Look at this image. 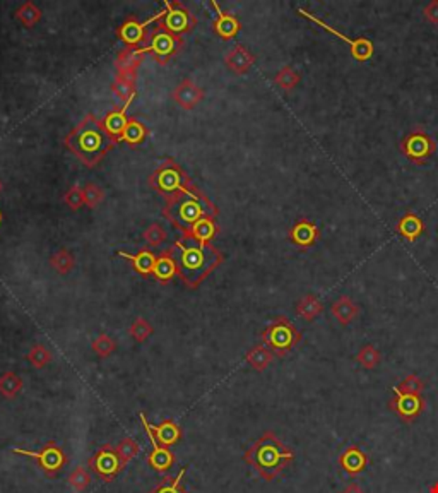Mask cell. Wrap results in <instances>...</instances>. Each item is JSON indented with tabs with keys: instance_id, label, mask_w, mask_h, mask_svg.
Returning a JSON list of instances; mask_svg holds the SVG:
<instances>
[{
	"instance_id": "cell-12",
	"label": "cell",
	"mask_w": 438,
	"mask_h": 493,
	"mask_svg": "<svg viewBox=\"0 0 438 493\" xmlns=\"http://www.w3.org/2000/svg\"><path fill=\"white\" fill-rule=\"evenodd\" d=\"M389 408L392 409L394 415L399 416L402 421L413 423V421L423 413L425 401L421 394H404V392L394 391V397L390 399Z\"/></svg>"
},
{
	"instance_id": "cell-34",
	"label": "cell",
	"mask_w": 438,
	"mask_h": 493,
	"mask_svg": "<svg viewBox=\"0 0 438 493\" xmlns=\"http://www.w3.org/2000/svg\"><path fill=\"white\" fill-rule=\"evenodd\" d=\"M185 473L187 468H182L177 476H163V480L149 493H187L182 488V480Z\"/></svg>"
},
{
	"instance_id": "cell-48",
	"label": "cell",
	"mask_w": 438,
	"mask_h": 493,
	"mask_svg": "<svg viewBox=\"0 0 438 493\" xmlns=\"http://www.w3.org/2000/svg\"><path fill=\"white\" fill-rule=\"evenodd\" d=\"M423 18L432 25H438V0H432L423 9Z\"/></svg>"
},
{
	"instance_id": "cell-18",
	"label": "cell",
	"mask_w": 438,
	"mask_h": 493,
	"mask_svg": "<svg viewBox=\"0 0 438 493\" xmlns=\"http://www.w3.org/2000/svg\"><path fill=\"white\" fill-rule=\"evenodd\" d=\"M204 98V91L202 87H199L195 82L190 81V79H185L180 85L175 87L173 91V99L185 110H192Z\"/></svg>"
},
{
	"instance_id": "cell-17",
	"label": "cell",
	"mask_w": 438,
	"mask_h": 493,
	"mask_svg": "<svg viewBox=\"0 0 438 493\" xmlns=\"http://www.w3.org/2000/svg\"><path fill=\"white\" fill-rule=\"evenodd\" d=\"M225 63L234 74H246L256 63V57L246 46L234 45L228 54L225 55Z\"/></svg>"
},
{
	"instance_id": "cell-9",
	"label": "cell",
	"mask_w": 438,
	"mask_h": 493,
	"mask_svg": "<svg viewBox=\"0 0 438 493\" xmlns=\"http://www.w3.org/2000/svg\"><path fill=\"white\" fill-rule=\"evenodd\" d=\"M141 423H142V427H144L147 437H149L151 445H153V451L147 454V464H149V466L153 468L156 473L165 475V473L168 471V469L173 468V464L177 463V457H175L173 452L170 451V447H165V445H161L158 442L156 435H154V432H153V425L147 421L144 413H141Z\"/></svg>"
},
{
	"instance_id": "cell-20",
	"label": "cell",
	"mask_w": 438,
	"mask_h": 493,
	"mask_svg": "<svg viewBox=\"0 0 438 493\" xmlns=\"http://www.w3.org/2000/svg\"><path fill=\"white\" fill-rule=\"evenodd\" d=\"M111 91L117 101L122 103V106H129L135 96V74L118 73L115 82L111 85Z\"/></svg>"
},
{
	"instance_id": "cell-3",
	"label": "cell",
	"mask_w": 438,
	"mask_h": 493,
	"mask_svg": "<svg viewBox=\"0 0 438 493\" xmlns=\"http://www.w3.org/2000/svg\"><path fill=\"white\" fill-rule=\"evenodd\" d=\"M67 146L86 166H94L110 148V137L101 123L87 117L67 137Z\"/></svg>"
},
{
	"instance_id": "cell-30",
	"label": "cell",
	"mask_w": 438,
	"mask_h": 493,
	"mask_svg": "<svg viewBox=\"0 0 438 493\" xmlns=\"http://www.w3.org/2000/svg\"><path fill=\"white\" fill-rule=\"evenodd\" d=\"M23 391V379L18 373L9 370L0 375V394L7 399H14Z\"/></svg>"
},
{
	"instance_id": "cell-39",
	"label": "cell",
	"mask_w": 438,
	"mask_h": 493,
	"mask_svg": "<svg viewBox=\"0 0 438 493\" xmlns=\"http://www.w3.org/2000/svg\"><path fill=\"white\" fill-rule=\"evenodd\" d=\"M154 329L153 325L149 324V320H146L144 317H137L132 324H130L129 334L134 337L137 343H144V341L149 339L151 336H153Z\"/></svg>"
},
{
	"instance_id": "cell-40",
	"label": "cell",
	"mask_w": 438,
	"mask_h": 493,
	"mask_svg": "<svg viewBox=\"0 0 438 493\" xmlns=\"http://www.w3.org/2000/svg\"><path fill=\"white\" fill-rule=\"evenodd\" d=\"M274 82L284 91H292L300 82V74L293 69V67H282L280 73L274 77Z\"/></svg>"
},
{
	"instance_id": "cell-35",
	"label": "cell",
	"mask_w": 438,
	"mask_h": 493,
	"mask_svg": "<svg viewBox=\"0 0 438 493\" xmlns=\"http://www.w3.org/2000/svg\"><path fill=\"white\" fill-rule=\"evenodd\" d=\"M50 264L58 274H69L74 269L75 259L73 254H70V250L58 249L57 252L50 257Z\"/></svg>"
},
{
	"instance_id": "cell-1",
	"label": "cell",
	"mask_w": 438,
	"mask_h": 493,
	"mask_svg": "<svg viewBox=\"0 0 438 493\" xmlns=\"http://www.w3.org/2000/svg\"><path fill=\"white\" fill-rule=\"evenodd\" d=\"M171 256L177 264V274H180L182 281L189 288L201 285L223 259V256L214 246L201 244L190 237L178 242Z\"/></svg>"
},
{
	"instance_id": "cell-27",
	"label": "cell",
	"mask_w": 438,
	"mask_h": 493,
	"mask_svg": "<svg viewBox=\"0 0 438 493\" xmlns=\"http://www.w3.org/2000/svg\"><path fill=\"white\" fill-rule=\"evenodd\" d=\"M294 310H296L298 317H301V319L306 322H312L315 320V317L324 312V304H322L315 295H305L304 298L298 300L296 308Z\"/></svg>"
},
{
	"instance_id": "cell-24",
	"label": "cell",
	"mask_w": 438,
	"mask_h": 493,
	"mask_svg": "<svg viewBox=\"0 0 438 493\" xmlns=\"http://www.w3.org/2000/svg\"><path fill=\"white\" fill-rule=\"evenodd\" d=\"M332 316L336 317L341 325H349L360 313V307L349 297H339L332 304Z\"/></svg>"
},
{
	"instance_id": "cell-26",
	"label": "cell",
	"mask_w": 438,
	"mask_h": 493,
	"mask_svg": "<svg viewBox=\"0 0 438 493\" xmlns=\"http://www.w3.org/2000/svg\"><path fill=\"white\" fill-rule=\"evenodd\" d=\"M118 256L125 257L127 261H130L132 268L139 274H142V276H149V274H153L154 266H156V259H158L151 250H141V252H137L135 256H130V254H125V252H118Z\"/></svg>"
},
{
	"instance_id": "cell-38",
	"label": "cell",
	"mask_w": 438,
	"mask_h": 493,
	"mask_svg": "<svg viewBox=\"0 0 438 493\" xmlns=\"http://www.w3.org/2000/svg\"><path fill=\"white\" fill-rule=\"evenodd\" d=\"M356 361L366 370H373L380 363V351L373 344H365L356 355Z\"/></svg>"
},
{
	"instance_id": "cell-33",
	"label": "cell",
	"mask_w": 438,
	"mask_h": 493,
	"mask_svg": "<svg viewBox=\"0 0 438 493\" xmlns=\"http://www.w3.org/2000/svg\"><path fill=\"white\" fill-rule=\"evenodd\" d=\"M15 18H18V21L21 23L23 26L30 30V27H35V25H38L39 19H42V9H39L35 2L27 0V2L23 4V6L15 11Z\"/></svg>"
},
{
	"instance_id": "cell-50",
	"label": "cell",
	"mask_w": 438,
	"mask_h": 493,
	"mask_svg": "<svg viewBox=\"0 0 438 493\" xmlns=\"http://www.w3.org/2000/svg\"><path fill=\"white\" fill-rule=\"evenodd\" d=\"M430 493H438V481H437V483L432 485V488H430Z\"/></svg>"
},
{
	"instance_id": "cell-29",
	"label": "cell",
	"mask_w": 438,
	"mask_h": 493,
	"mask_svg": "<svg viewBox=\"0 0 438 493\" xmlns=\"http://www.w3.org/2000/svg\"><path fill=\"white\" fill-rule=\"evenodd\" d=\"M175 274H177V264H175L173 256H171V252H163L156 259L153 276L159 283H168V281L173 280Z\"/></svg>"
},
{
	"instance_id": "cell-44",
	"label": "cell",
	"mask_w": 438,
	"mask_h": 493,
	"mask_svg": "<svg viewBox=\"0 0 438 493\" xmlns=\"http://www.w3.org/2000/svg\"><path fill=\"white\" fill-rule=\"evenodd\" d=\"M142 237L149 246H161L166 242V230L159 223H153L144 230Z\"/></svg>"
},
{
	"instance_id": "cell-10",
	"label": "cell",
	"mask_w": 438,
	"mask_h": 493,
	"mask_svg": "<svg viewBox=\"0 0 438 493\" xmlns=\"http://www.w3.org/2000/svg\"><path fill=\"white\" fill-rule=\"evenodd\" d=\"M298 13H300L304 18L306 19H310V21H313L315 25L318 26H322L324 27L325 31L330 35H334L336 38H339L342 39V42L346 43V45L349 46V50H351V55H353V58H356L358 62H366V61H370L372 58V55H373V51H375V49H373V43L370 42L368 38H358V39H351V38H348V37H344V35L339 33L337 30H334L332 26H329L327 23H324L322 19H318L315 18L313 14H310L308 11H305V9H298Z\"/></svg>"
},
{
	"instance_id": "cell-32",
	"label": "cell",
	"mask_w": 438,
	"mask_h": 493,
	"mask_svg": "<svg viewBox=\"0 0 438 493\" xmlns=\"http://www.w3.org/2000/svg\"><path fill=\"white\" fill-rule=\"evenodd\" d=\"M146 136H147V130L144 123L137 120V118H130V120L127 122L125 130H123V134L120 136V141L127 142V144L130 146H137L144 141Z\"/></svg>"
},
{
	"instance_id": "cell-21",
	"label": "cell",
	"mask_w": 438,
	"mask_h": 493,
	"mask_svg": "<svg viewBox=\"0 0 438 493\" xmlns=\"http://www.w3.org/2000/svg\"><path fill=\"white\" fill-rule=\"evenodd\" d=\"M213 7L218 11V15L216 19H214V25H213L214 31H216L223 39H232L237 37L238 31L242 30V25L240 21H238V18H234L233 14L223 13L216 2H213Z\"/></svg>"
},
{
	"instance_id": "cell-19",
	"label": "cell",
	"mask_w": 438,
	"mask_h": 493,
	"mask_svg": "<svg viewBox=\"0 0 438 493\" xmlns=\"http://www.w3.org/2000/svg\"><path fill=\"white\" fill-rule=\"evenodd\" d=\"M366 464H368V457L360 447L356 445H349L342 451V454L339 456V466L348 473L349 476H356L360 473H363L366 469Z\"/></svg>"
},
{
	"instance_id": "cell-45",
	"label": "cell",
	"mask_w": 438,
	"mask_h": 493,
	"mask_svg": "<svg viewBox=\"0 0 438 493\" xmlns=\"http://www.w3.org/2000/svg\"><path fill=\"white\" fill-rule=\"evenodd\" d=\"M82 192H85V204L91 209L98 208V206L105 201V190L98 184H87L85 189H82Z\"/></svg>"
},
{
	"instance_id": "cell-52",
	"label": "cell",
	"mask_w": 438,
	"mask_h": 493,
	"mask_svg": "<svg viewBox=\"0 0 438 493\" xmlns=\"http://www.w3.org/2000/svg\"><path fill=\"white\" fill-rule=\"evenodd\" d=\"M0 192H2V182H0Z\"/></svg>"
},
{
	"instance_id": "cell-28",
	"label": "cell",
	"mask_w": 438,
	"mask_h": 493,
	"mask_svg": "<svg viewBox=\"0 0 438 493\" xmlns=\"http://www.w3.org/2000/svg\"><path fill=\"white\" fill-rule=\"evenodd\" d=\"M273 358H274V353L270 351L268 346L257 344V346H254V348L250 349L249 353H246L245 360H246V363H249L254 370H257V372H264V370L270 365Z\"/></svg>"
},
{
	"instance_id": "cell-8",
	"label": "cell",
	"mask_w": 438,
	"mask_h": 493,
	"mask_svg": "<svg viewBox=\"0 0 438 493\" xmlns=\"http://www.w3.org/2000/svg\"><path fill=\"white\" fill-rule=\"evenodd\" d=\"M89 468L106 483L113 481L120 475L123 468L120 456H118L117 447H113L111 444H105L94 452L93 457H89Z\"/></svg>"
},
{
	"instance_id": "cell-13",
	"label": "cell",
	"mask_w": 438,
	"mask_h": 493,
	"mask_svg": "<svg viewBox=\"0 0 438 493\" xmlns=\"http://www.w3.org/2000/svg\"><path fill=\"white\" fill-rule=\"evenodd\" d=\"M165 9L166 13L163 15V30L170 31L171 35H177V37L190 30L194 19L185 7H182L180 4L166 2Z\"/></svg>"
},
{
	"instance_id": "cell-47",
	"label": "cell",
	"mask_w": 438,
	"mask_h": 493,
	"mask_svg": "<svg viewBox=\"0 0 438 493\" xmlns=\"http://www.w3.org/2000/svg\"><path fill=\"white\" fill-rule=\"evenodd\" d=\"M63 202H65L67 206H69L73 211L81 209L85 204V192H82V189L79 185L70 187L69 190L65 192V196H63Z\"/></svg>"
},
{
	"instance_id": "cell-7",
	"label": "cell",
	"mask_w": 438,
	"mask_h": 493,
	"mask_svg": "<svg viewBox=\"0 0 438 493\" xmlns=\"http://www.w3.org/2000/svg\"><path fill=\"white\" fill-rule=\"evenodd\" d=\"M399 148L409 161L416 163V165H425L430 158L435 154L437 142L435 139L430 137L425 130L416 129L411 134L402 137Z\"/></svg>"
},
{
	"instance_id": "cell-42",
	"label": "cell",
	"mask_w": 438,
	"mask_h": 493,
	"mask_svg": "<svg viewBox=\"0 0 438 493\" xmlns=\"http://www.w3.org/2000/svg\"><path fill=\"white\" fill-rule=\"evenodd\" d=\"M139 451H141V447H139V444L135 442L134 439H130V437H125V439H122L120 442L117 444V452L118 456H120L123 466H127L134 457H137Z\"/></svg>"
},
{
	"instance_id": "cell-37",
	"label": "cell",
	"mask_w": 438,
	"mask_h": 493,
	"mask_svg": "<svg viewBox=\"0 0 438 493\" xmlns=\"http://www.w3.org/2000/svg\"><path fill=\"white\" fill-rule=\"evenodd\" d=\"M26 358L35 368H45L51 361V351L45 344L37 343L35 346H31L30 353H27Z\"/></svg>"
},
{
	"instance_id": "cell-4",
	"label": "cell",
	"mask_w": 438,
	"mask_h": 493,
	"mask_svg": "<svg viewBox=\"0 0 438 493\" xmlns=\"http://www.w3.org/2000/svg\"><path fill=\"white\" fill-rule=\"evenodd\" d=\"M301 341V332L288 317H276L268 327L262 331V343H264L276 356L282 358Z\"/></svg>"
},
{
	"instance_id": "cell-31",
	"label": "cell",
	"mask_w": 438,
	"mask_h": 493,
	"mask_svg": "<svg viewBox=\"0 0 438 493\" xmlns=\"http://www.w3.org/2000/svg\"><path fill=\"white\" fill-rule=\"evenodd\" d=\"M190 238H194V240L201 242V244H207L209 240H213L214 235H216V225H214L213 218H201L192 228L189 230Z\"/></svg>"
},
{
	"instance_id": "cell-41",
	"label": "cell",
	"mask_w": 438,
	"mask_h": 493,
	"mask_svg": "<svg viewBox=\"0 0 438 493\" xmlns=\"http://www.w3.org/2000/svg\"><path fill=\"white\" fill-rule=\"evenodd\" d=\"M93 351L99 358H108L117 351V341L108 334H99L96 339L93 341Z\"/></svg>"
},
{
	"instance_id": "cell-51",
	"label": "cell",
	"mask_w": 438,
	"mask_h": 493,
	"mask_svg": "<svg viewBox=\"0 0 438 493\" xmlns=\"http://www.w3.org/2000/svg\"><path fill=\"white\" fill-rule=\"evenodd\" d=\"M0 225H2V213H0Z\"/></svg>"
},
{
	"instance_id": "cell-23",
	"label": "cell",
	"mask_w": 438,
	"mask_h": 493,
	"mask_svg": "<svg viewBox=\"0 0 438 493\" xmlns=\"http://www.w3.org/2000/svg\"><path fill=\"white\" fill-rule=\"evenodd\" d=\"M153 432L156 435L158 442L165 445V447H171V445L180 442L182 439L180 425H177L170 418L161 420L158 425H153Z\"/></svg>"
},
{
	"instance_id": "cell-25",
	"label": "cell",
	"mask_w": 438,
	"mask_h": 493,
	"mask_svg": "<svg viewBox=\"0 0 438 493\" xmlns=\"http://www.w3.org/2000/svg\"><path fill=\"white\" fill-rule=\"evenodd\" d=\"M127 122H129V118H127V106H122V108L110 111V113L103 118L101 125L103 129H105V132L108 134V137L120 139L123 130H125L127 127Z\"/></svg>"
},
{
	"instance_id": "cell-22",
	"label": "cell",
	"mask_w": 438,
	"mask_h": 493,
	"mask_svg": "<svg viewBox=\"0 0 438 493\" xmlns=\"http://www.w3.org/2000/svg\"><path fill=\"white\" fill-rule=\"evenodd\" d=\"M396 232L408 242H416L418 238L425 233V223L420 216H416V214L408 213L397 221Z\"/></svg>"
},
{
	"instance_id": "cell-16",
	"label": "cell",
	"mask_w": 438,
	"mask_h": 493,
	"mask_svg": "<svg viewBox=\"0 0 438 493\" xmlns=\"http://www.w3.org/2000/svg\"><path fill=\"white\" fill-rule=\"evenodd\" d=\"M318 237H320L318 226L315 223L305 220V218L298 220L293 225V228L289 230V240L296 246H300V249H308V246H312L318 240Z\"/></svg>"
},
{
	"instance_id": "cell-6",
	"label": "cell",
	"mask_w": 438,
	"mask_h": 493,
	"mask_svg": "<svg viewBox=\"0 0 438 493\" xmlns=\"http://www.w3.org/2000/svg\"><path fill=\"white\" fill-rule=\"evenodd\" d=\"M166 214L173 220L175 225H178L180 228L190 230L201 218L206 216V206L192 192L183 190V192H180V196L177 197V201L166 211Z\"/></svg>"
},
{
	"instance_id": "cell-49",
	"label": "cell",
	"mask_w": 438,
	"mask_h": 493,
	"mask_svg": "<svg viewBox=\"0 0 438 493\" xmlns=\"http://www.w3.org/2000/svg\"><path fill=\"white\" fill-rule=\"evenodd\" d=\"M341 493H365V492L358 483H351V485H348V487H346Z\"/></svg>"
},
{
	"instance_id": "cell-46",
	"label": "cell",
	"mask_w": 438,
	"mask_h": 493,
	"mask_svg": "<svg viewBox=\"0 0 438 493\" xmlns=\"http://www.w3.org/2000/svg\"><path fill=\"white\" fill-rule=\"evenodd\" d=\"M423 387H425L423 380L413 373V375H408L404 380H401L399 385L394 387V391L404 392V394H421V392H423Z\"/></svg>"
},
{
	"instance_id": "cell-43",
	"label": "cell",
	"mask_w": 438,
	"mask_h": 493,
	"mask_svg": "<svg viewBox=\"0 0 438 493\" xmlns=\"http://www.w3.org/2000/svg\"><path fill=\"white\" fill-rule=\"evenodd\" d=\"M69 485L74 488L75 492H86L87 487L91 485V475L87 471L86 466H77L73 469V473L69 475Z\"/></svg>"
},
{
	"instance_id": "cell-2",
	"label": "cell",
	"mask_w": 438,
	"mask_h": 493,
	"mask_svg": "<svg viewBox=\"0 0 438 493\" xmlns=\"http://www.w3.org/2000/svg\"><path fill=\"white\" fill-rule=\"evenodd\" d=\"M294 461L292 447L282 444L274 432H264L245 452V463L265 481L276 480Z\"/></svg>"
},
{
	"instance_id": "cell-11",
	"label": "cell",
	"mask_w": 438,
	"mask_h": 493,
	"mask_svg": "<svg viewBox=\"0 0 438 493\" xmlns=\"http://www.w3.org/2000/svg\"><path fill=\"white\" fill-rule=\"evenodd\" d=\"M178 46H180V38H178L177 35H171L170 31L163 30L161 27V30L154 31L153 37H151L149 45L141 50L142 54L151 51L159 63H166L171 57H173L175 51L178 50Z\"/></svg>"
},
{
	"instance_id": "cell-14",
	"label": "cell",
	"mask_w": 438,
	"mask_h": 493,
	"mask_svg": "<svg viewBox=\"0 0 438 493\" xmlns=\"http://www.w3.org/2000/svg\"><path fill=\"white\" fill-rule=\"evenodd\" d=\"M182 172L175 163H166L153 175V184L163 194H175L182 187Z\"/></svg>"
},
{
	"instance_id": "cell-5",
	"label": "cell",
	"mask_w": 438,
	"mask_h": 493,
	"mask_svg": "<svg viewBox=\"0 0 438 493\" xmlns=\"http://www.w3.org/2000/svg\"><path fill=\"white\" fill-rule=\"evenodd\" d=\"M13 452L18 456H25V457H30V459L37 461L39 469H42L49 478L57 476L58 473L65 468L67 461H69L67 459V454L63 452V449L55 442V440L46 442L42 449H39V451H27V449L14 447Z\"/></svg>"
},
{
	"instance_id": "cell-36",
	"label": "cell",
	"mask_w": 438,
	"mask_h": 493,
	"mask_svg": "<svg viewBox=\"0 0 438 493\" xmlns=\"http://www.w3.org/2000/svg\"><path fill=\"white\" fill-rule=\"evenodd\" d=\"M142 50H127L122 51L120 57H118L117 61V67H118V73H134L135 69L139 67V63L142 62Z\"/></svg>"
},
{
	"instance_id": "cell-15",
	"label": "cell",
	"mask_w": 438,
	"mask_h": 493,
	"mask_svg": "<svg viewBox=\"0 0 438 493\" xmlns=\"http://www.w3.org/2000/svg\"><path fill=\"white\" fill-rule=\"evenodd\" d=\"M165 13H166V9L161 11V13H158L156 15H154V18H151L149 21H146V23H139V21H135V19H129V21H125L120 27H118V37H120L122 42L129 46L141 45V43L144 42V38H146V26L151 25L154 19L163 18Z\"/></svg>"
}]
</instances>
